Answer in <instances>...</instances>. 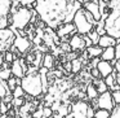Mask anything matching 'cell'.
Segmentation results:
<instances>
[{
	"label": "cell",
	"instance_id": "6da1fadb",
	"mask_svg": "<svg viewBox=\"0 0 120 118\" xmlns=\"http://www.w3.org/2000/svg\"><path fill=\"white\" fill-rule=\"evenodd\" d=\"M32 7L45 26L57 30L61 25L72 21L81 3L78 0H36Z\"/></svg>",
	"mask_w": 120,
	"mask_h": 118
},
{
	"label": "cell",
	"instance_id": "7a4b0ae2",
	"mask_svg": "<svg viewBox=\"0 0 120 118\" xmlns=\"http://www.w3.org/2000/svg\"><path fill=\"white\" fill-rule=\"evenodd\" d=\"M110 13L105 18V31L106 34L119 39L120 38V0L109 1Z\"/></svg>",
	"mask_w": 120,
	"mask_h": 118
},
{
	"label": "cell",
	"instance_id": "3957f363",
	"mask_svg": "<svg viewBox=\"0 0 120 118\" xmlns=\"http://www.w3.org/2000/svg\"><path fill=\"white\" fill-rule=\"evenodd\" d=\"M21 86L23 91L31 97H40L44 95L41 77H40L39 70L27 71L25 77L21 79Z\"/></svg>",
	"mask_w": 120,
	"mask_h": 118
},
{
	"label": "cell",
	"instance_id": "277c9868",
	"mask_svg": "<svg viewBox=\"0 0 120 118\" xmlns=\"http://www.w3.org/2000/svg\"><path fill=\"white\" fill-rule=\"evenodd\" d=\"M35 13V9H30V7L26 5H19L13 13L9 16V25L14 31H19V30H25L29 24L31 22V18Z\"/></svg>",
	"mask_w": 120,
	"mask_h": 118
},
{
	"label": "cell",
	"instance_id": "5b68a950",
	"mask_svg": "<svg viewBox=\"0 0 120 118\" xmlns=\"http://www.w3.org/2000/svg\"><path fill=\"white\" fill-rule=\"evenodd\" d=\"M72 22L76 27V33H79L81 35H85L88 33H90L94 29V26L97 25V21L94 20L93 14L86 11L84 7L78 9V12L74 16Z\"/></svg>",
	"mask_w": 120,
	"mask_h": 118
},
{
	"label": "cell",
	"instance_id": "8992f818",
	"mask_svg": "<svg viewBox=\"0 0 120 118\" xmlns=\"http://www.w3.org/2000/svg\"><path fill=\"white\" fill-rule=\"evenodd\" d=\"M16 31L12 27L0 29V52L9 51L13 45V42L16 39Z\"/></svg>",
	"mask_w": 120,
	"mask_h": 118
},
{
	"label": "cell",
	"instance_id": "52a82bcc",
	"mask_svg": "<svg viewBox=\"0 0 120 118\" xmlns=\"http://www.w3.org/2000/svg\"><path fill=\"white\" fill-rule=\"evenodd\" d=\"M12 0H0V29L9 26V16H11Z\"/></svg>",
	"mask_w": 120,
	"mask_h": 118
},
{
	"label": "cell",
	"instance_id": "ba28073f",
	"mask_svg": "<svg viewBox=\"0 0 120 118\" xmlns=\"http://www.w3.org/2000/svg\"><path fill=\"white\" fill-rule=\"evenodd\" d=\"M11 70H12L14 77H17V78H23L25 74L29 70V64L26 62L25 58H16L11 64Z\"/></svg>",
	"mask_w": 120,
	"mask_h": 118
},
{
	"label": "cell",
	"instance_id": "9c48e42d",
	"mask_svg": "<svg viewBox=\"0 0 120 118\" xmlns=\"http://www.w3.org/2000/svg\"><path fill=\"white\" fill-rule=\"evenodd\" d=\"M13 47L19 52V55H23V53L30 51V48L32 47V42L25 35L19 34V35H16V39L13 42Z\"/></svg>",
	"mask_w": 120,
	"mask_h": 118
},
{
	"label": "cell",
	"instance_id": "30bf717a",
	"mask_svg": "<svg viewBox=\"0 0 120 118\" xmlns=\"http://www.w3.org/2000/svg\"><path fill=\"white\" fill-rule=\"evenodd\" d=\"M96 105L98 108H103V109H107V110H111L112 108L115 106V101L112 99V94L107 90V91L99 94L98 99L96 101Z\"/></svg>",
	"mask_w": 120,
	"mask_h": 118
},
{
	"label": "cell",
	"instance_id": "8fae6325",
	"mask_svg": "<svg viewBox=\"0 0 120 118\" xmlns=\"http://www.w3.org/2000/svg\"><path fill=\"white\" fill-rule=\"evenodd\" d=\"M89 104H86L85 101L80 100V101L75 102L71 108V112L68 113L66 117L67 118H72V117H79V118H84L86 117V110H88Z\"/></svg>",
	"mask_w": 120,
	"mask_h": 118
},
{
	"label": "cell",
	"instance_id": "7c38bea8",
	"mask_svg": "<svg viewBox=\"0 0 120 118\" xmlns=\"http://www.w3.org/2000/svg\"><path fill=\"white\" fill-rule=\"evenodd\" d=\"M70 47H71V51H83L86 48V44H85V40H84V37L81 34H75L71 37L70 39Z\"/></svg>",
	"mask_w": 120,
	"mask_h": 118
},
{
	"label": "cell",
	"instance_id": "4fadbf2b",
	"mask_svg": "<svg viewBox=\"0 0 120 118\" xmlns=\"http://www.w3.org/2000/svg\"><path fill=\"white\" fill-rule=\"evenodd\" d=\"M76 31V27L74 25V22H66V24L61 25L60 27H57V35L58 38H62V39H66V37L74 34Z\"/></svg>",
	"mask_w": 120,
	"mask_h": 118
},
{
	"label": "cell",
	"instance_id": "5bb4252c",
	"mask_svg": "<svg viewBox=\"0 0 120 118\" xmlns=\"http://www.w3.org/2000/svg\"><path fill=\"white\" fill-rule=\"evenodd\" d=\"M84 8L93 14L94 20H96L97 22L102 18V13H101V9H99V4L97 3V1L88 0V1H85V3H84Z\"/></svg>",
	"mask_w": 120,
	"mask_h": 118
},
{
	"label": "cell",
	"instance_id": "9a60e30c",
	"mask_svg": "<svg viewBox=\"0 0 120 118\" xmlns=\"http://www.w3.org/2000/svg\"><path fill=\"white\" fill-rule=\"evenodd\" d=\"M97 69L99 70V74H101L102 78L110 75V74L115 70L114 64H112L111 61H106V60H99L98 64H97Z\"/></svg>",
	"mask_w": 120,
	"mask_h": 118
},
{
	"label": "cell",
	"instance_id": "2e32d148",
	"mask_svg": "<svg viewBox=\"0 0 120 118\" xmlns=\"http://www.w3.org/2000/svg\"><path fill=\"white\" fill-rule=\"evenodd\" d=\"M116 44V38L111 37L109 34H102L99 37V40H98V45L102 48H107V47H115Z\"/></svg>",
	"mask_w": 120,
	"mask_h": 118
},
{
	"label": "cell",
	"instance_id": "e0dca14e",
	"mask_svg": "<svg viewBox=\"0 0 120 118\" xmlns=\"http://www.w3.org/2000/svg\"><path fill=\"white\" fill-rule=\"evenodd\" d=\"M102 60H106V61H115V47H107L103 48L102 51V55H101Z\"/></svg>",
	"mask_w": 120,
	"mask_h": 118
},
{
	"label": "cell",
	"instance_id": "ac0fdd59",
	"mask_svg": "<svg viewBox=\"0 0 120 118\" xmlns=\"http://www.w3.org/2000/svg\"><path fill=\"white\" fill-rule=\"evenodd\" d=\"M102 51H103V48L99 47L98 44H93V45H90V47H86V53H88L92 58L93 57H101Z\"/></svg>",
	"mask_w": 120,
	"mask_h": 118
},
{
	"label": "cell",
	"instance_id": "d6986e66",
	"mask_svg": "<svg viewBox=\"0 0 120 118\" xmlns=\"http://www.w3.org/2000/svg\"><path fill=\"white\" fill-rule=\"evenodd\" d=\"M41 66H45L47 69L52 70V69L54 68V57H53V55H50V53H45V55L43 56Z\"/></svg>",
	"mask_w": 120,
	"mask_h": 118
},
{
	"label": "cell",
	"instance_id": "ffe728a7",
	"mask_svg": "<svg viewBox=\"0 0 120 118\" xmlns=\"http://www.w3.org/2000/svg\"><path fill=\"white\" fill-rule=\"evenodd\" d=\"M81 69H83V60L81 58L76 57L74 60H71V73L78 74L81 71Z\"/></svg>",
	"mask_w": 120,
	"mask_h": 118
},
{
	"label": "cell",
	"instance_id": "44dd1931",
	"mask_svg": "<svg viewBox=\"0 0 120 118\" xmlns=\"http://www.w3.org/2000/svg\"><path fill=\"white\" fill-rule=\"evenodd\" d=\"M97 96H98V91H97L96 86L94 84H88V87H86V97L89 100H96Z\"/></svg>",
	"mask_w": 120,
	"mask_h": 118
},
{
	"label": "cell",
	"instance_id": "7402d4cb",
	"mask_svg": "<svg viewBox=\"0 0 120 118\" xmlns=\"http://www.w3.org/2000/svg\"><path fill=\"white\" fill-rule=\"evenodd\" d=\"M94 86H96V88H97V91H98V94H102V92H105V91H107V90H110L109 86L106 84V82H105V79H103V81H102V79H99V81H98V78H96Z\"/></svg>",
	"mask_w": 120,
	"mask_h": 118
},
{
	"label": "cell",
	"instance_id": "603a6c76",
	"mask_svg": "<svg viewBox=\"0 0 120 118\" xmlns=\"http://www.w3.org/2000/svg\"><path fill=\"white\" fill-rule=\"evenodd\" d=\"M94 117H97V118H109V117H111V110L103 109V108H98V109L94 112Z\"/></svg>",
	"mask_w": 120,
	"mask_h": 118
},
{
	"label": "cell",
	"instance_id": "cb8c5ba5",
	"mask_svg": "<svg viewBox=\"0 0 120 118\" xmlns=\"http://www.w3.org/2000/svg\"><path fill=\"white\" fill-rule=\"evenodd\" d=\"M8 92H11V90H9V87H8L7 81H4V79L0 78V100L3 99Z\"/></svg>",
	"mask_w": 120,
	"mask_h": 118
},
{
	"label": "cell",
	"instance_id": "d4e9b609",
	"mask_svg": "<svg viewBox=\"0 0 120 118\" xmlns=\"http://www.w3.org/2000/svg\"><path fill=\"white\" fill-rule=\"evenodd\" d=\"M105 82H106V84L109 86V88H111L112 86H114L115 83H116V73H115V70L112 71L110 75H107V77H105Z\"/></svg>",
	"mask_w": 120,
	"mask_h": 118
},
{
	"label": "cell",
	"instance_id": "484cf974",
	"mask_svg": "<svg viewBox=\"0 0 120 118\" xmlns=\"http://www.w3.org/2000/svg\"><path fill=\"white\" fill-rule=\"evenodd\" d=\"M13 75L11 68H0V78L4 79V81H8L11 77Z\"/></svg>",
	"mask_w": 120,
	"mask_h": 118
},
{
	"label": "cell",
	"instance_id": "4316f807",
	"mask_svg": "<svg viewBox=\"0 0 120 118\" xmlns=\"http://www.w3.org/2000/svg\"><path fill=\"white\" fill-rule=\"evenodd\" d=\"M12 94H13L14 97H22V96H26V92L23 91V88H22L21 84H17L16 88L12 91Z\"/></svg>",
	"mask_w": 120,
	"mask_h": 118
},
{
	"label": "cell",
	"instance_id": "83f0119b",
	"mask_svg": "<svg viewBox=\"0 0 120 118\" xmlns=\"http://www.w3.org/2000/svg\"><path fill=\"white\" fill-rule=\"evenodd\" d=\"M4 60H5V62L12 64L14 60H16V55H14V52H12L11 49L5 51V53H4Z\"/></svg>",
	"mask_w": 120,
	"mask_h": 118
},
{
	"label": "cell",
	"instance_id": "f1b7e54d",
	"mask_svg": "<svg viewBox=\"0 0 120 118\" xmlns=\"http://www.w3.org/2000/svg\"><path fill=\"white\" fill-rule=\"evenodd\" d=\"M12 104H13V106L16 108V109H19V108L25 104V96H22V97H13Z\"/></svg>",
	"mask_w": 120,
	"mask_h": 118
},
{
	"label": "cell",
	"instance_id": "f546056e",
	"mask_svg": "<svg viewBox=\"0 0 120 118\" xmlns=\"http://www.w3.org/2000/svg\"><path fill=\"white\" fill-rule=\"evenodd\" d=\"M88 37L92 39L93 44H98V40H99V37H101V35L98 34V31H97V30H92L90 33H88Z\"/></svg>",
	"mask_w": 120,
	"mask_h": 118
},
{
	"label": "cell",
	"instance_id": "4dcf8cb0",
	"mask_svg": "<svg viewBox=\"0 0 120 118\" xmlns=\"http://www.w3.org/2000/svg\"><path fill=\"white\" fill-rule=\"evenodd\" d=\"M7 83H8V87H9V90H11V91H13V90L16 88V86L18 84V83H17V77L12 75L11 78H9L8 81H7Z\"/></svg>",
	"mask_w": 120,
	"mask_h": 118
},
{
	"label": "cell",
	"instance_id": "1f68e13d",
	"mask_svg": "<svg viewBox=\"0 0 120 118\" xmlns=\"http://www.w3.org/2000/svg\"><path fill=\"white\" fill-rule=\"evenodd\" d=\"M111 118H120V104H115L111 109Z\"/></svg>",
	"mask_w": 120,
	"mask_h": 118
},
{
	"label": "cell",
	"instance_id": "d6a6232c",
	"mask_svg": "<svg viewBox=\"0 0 120 118\" xmlns=\"http://www.w3.org/2000/svg\"><path fill=\"white\" fill-rule=\"evenodd\" d=\"M54 114V112H53V109L50 106H48V105H45V106H43V117L47 118V117H52V115Z\"/></svg>",
	"mask_w": 120,
	"mask_h": 118
},
{
	"label": "cell",
	"instance_id": "836d02e7",
	"mask_svg": "<svg viewBox=\"0 0 120 118\" xmlns=\"http://www.w3.org/2000/svg\"><path fill=\"white\" fill-rule=\"evenodd\" d=\"M111 94H112V99H114L115 104H120V90L111 91Z\"/></svg>",
	"mask_w": 120,
	"mask_h": 118
},
{
	"label": "cell",
	"instance_id": "e575fe53",
	"mask_svg": "<svg viewBox=\"0 0 120 118\" xmlns=\"http://www.w3.org/2000/svg\"><path fill=\"white\" fill-rule=\"evenodd\" d=\"M8 104H7L5 101H3V100H0V112H1V114H7V112H8Z\"/></svg>",
	"mask_w": 120,
	"mask_h": 118
},
{
	"label": "cell",
	"instance_id": "d590c367",
	"mask_svg": "<svg viewBox=\"0 0 120 118\" xmlns=\"http://www.w3.org/2000/svg\"><path fill=\"white\" fill-rule=\"evenodd\" d=\"M21 5H26V7H31L34 5V3L36 1V0H17Z\"/></svg>",
	"mask_w": 120,
	"mask_h": 118
},
{
	"label": "cell",
	"instance_id": "8d00e7d4",
	"mask_svg": "<svg viewBox=\"0 0 120 118\" xmlns=\"http://www.w3.org/2000/svg\"><path fill=\"white\" fill-rule=\"evenodd\" d=\"M115 60H120V42L115 44Z\"/></svg>",
	"mask_w": 120,
	"mask_h": 118
},
{
	"label": "cell",
	"instance_id": "74e56055",
	"mask_svg": "<svg viewBox=\"0 0 120 118\" xmlns=\"http://www.w3.org/2000/svg\"><path fill=\"white\" fill-rule=\"evenodd\" d=\"M90 75L93 77V78H99V77H101V74H99V70L97 68H93L90 70Z\"/></svg>",
	"mask_w": 120,
	"mask_h": 118
},
{
	"label": "cell",
	"instance_id": "f35d334b",
	"mask_svg": "<svg viewBox=\"0 0 120 118\" xmlns=\"http://www.w3.org/2000/svg\"><path fill=\"white\" fill-rule=\"evenodd\" d=\"M94 112H96V110L93 109V106H92V105H89L88 110H86V117H94Z\"/></svg>",
	"mask_w": 120,
	"mask_h": 118
},
{
	"label": "cell",
	"instance_id": "ab89813d",
	"mask_svg": "<svg viewBox=\"0 0 120 118\" xmlns=\"http://www.w3.org/2000/svg\"><path fill=\"white\" fill-rule=\"evenodd\" d=\"M61 48H62V51H65V52H68V51H71L70 43H62V44H61Z\"/></svg>",
	"mask_w": 120,
	"mask_h": 118
},
{
	"label": "cell",
	"instance_id": "60d3db41",
	"mask_svg": "<svg viewBox=\"0 0 120 118\" xmlns=\"http://www.w3.org/2000/svg\"><path fill=\"white\" fill-rule=\"evenodd\" d=\"M114 62V68H115V70L117 71V73L120 74V60H115V61H112Z\"/></svg>",
	"mask_w": 120,
	"mask_h": 118
},
{
	"label": "cell",
	"instance_id": "b9f144b4",
	"mask_svg": "<svg viewBox=\"0 0 120 118\" xmlns=\"http://www.w3.org/2000/svg\"><path fill=\"white\" fill-rule=\"evenodd\" d=\"M98 61H99L98 57H93V61H92V66H93V68H97V64H98Z\"/></svg>",
	"mask_w": 120,
	"mask_h": 118
},
{
	"label": "cell",
	"instance_id": "7bdbcfd3",
	"mask_svg": "<svg viewBox=\"0 0 120 118\" xmlns=\"http://www.w3.org/2000/svg\"><path fill=\"white\" fill-rule=\"evenodd\" d=\"M67 58H68V60H74V58H76V57H78V56H76V53H74V52H71V53H67Z\"/></svg>",
	"mask_w": 120,
	"mask_h": 118
},
{
	"label": "cell",
	"instance_id": "ee69618b",
	"mask_svg": "<svg viewBox=\"0 0 120 118\" xmlns=\"http://www.w3.org/2000/svg\"><path fill=\"white\" fill-rule=\"evenodd\" d=\"M5 62V60H4V55H3V52H0V68H1V65Z\"/></svg>",
	"mask_w": 120,
	"mask_h": 118
},
{
	"label": "cell",
	"instance_id": "f6af8a7d",
	"mask_svg": "<svg viewBox=\"0 0 120 118\" xmlns=\"http://www.w3.org/2000/svg\"><path fill=\"white\" fill-rule=\"evenodd\" d=\"M65 69H66V70H68V71H71V61H68V62L65 64Z\"/></svg>",
	"mask_w": 120,
	"mask_h": 118
},
{
	"label": "cell",
	"instance_id": "bcb514c9",
	"mask_svg": "<svg viewBox=\"0 0 120 118\" xmlns=\"http://www.w3.org/2000/svg\"><path fill=\"white\" fill-rule=\"evenodd\" d=\"M116 82L120 84V74H119V75H116Z\"/></svg>",
	"mask_w": 120,
	"mask_h": 118
},
{
	"label": "cell",
	"instance_id": "7dc6e473",
	"mask_svg": "<svg viewBox=\"0 0 120 118\" xmlns=\"http://www.w3.org/2000/svg\"><path fill=\"white\" fill-rule=\"evenodd\" d=\"M78 1H79V3H81V4H84V3H85V0H78Z\"/></svg>",
	"mask_w": 120,
	"mask_h": 118
},
{
	"label": "cell",
	"instance_id": "c3c4849f",
	"mask_svg": "<svg viewBox=\"0 0 120 118\" xmlns=\"http://www.w3.org/2000/svg\"><path fill=\"white\" fill-rule=\"evenodd\" d=\"M85 1H88V0H85Z\"/></svg>",
	"mask_w": 120,
	"mask_h": 118
}]
</instances>
